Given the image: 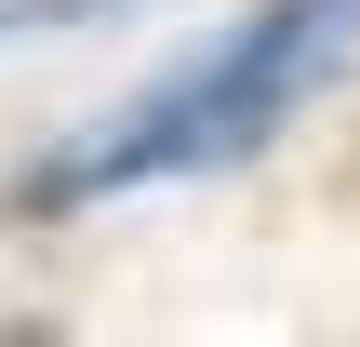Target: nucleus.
<instances>
[{
	"label": "nucleus",
	"mask_w": 360,
	"mask_h": 347,
	"mask_svg": "<svg viewBox=\"0 0 360 347\" xmlns=\"http://www.w3.org/2000/svg\"><path fill=\"white\" fill-rule=\"evenodd\" d=\"M94 13H134V0H0V40H40V27H94Z\"/></svg>",
	"instance_id": "f03ea898"
},
{
	"label": "nucleus",
	"mask_w": 360,
	"mask_h": 347,
	"mask_svg": "<svg viewBox=\"0 0 360 347\" xmlns=\"http://www.w3.org/2000/svg\"><path fill=\"white\" fill-rule=\"evenodd\" d=\"M347 53H360V0H254L240 27H214L200 53H174L120 120H94V134H67L53 160H27L0 214H13V227H53V214H94V201H120V187H147V174H227V160H254Z\"/></svg>",
	"instance_id": "f257e3e1"
}]
</instances>
